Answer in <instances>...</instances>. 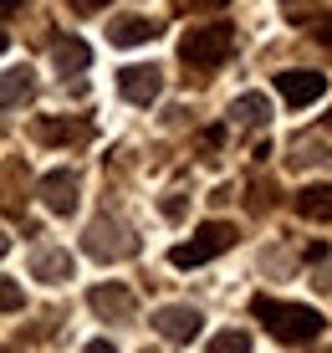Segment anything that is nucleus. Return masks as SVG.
I'll return each mask as SVG.
<instances>
[{
    "mask_svg": "<svg viewBox=\"0 0 332 353\" xmlns=\"http://www.w3.org/2000/svg\"><path fill=\"white\" fill-rule=\"evenodd\" d=\"M251 307H256V318L266 323V333H271L276 343H312V338L322 333V318H317L312 307H302V302H281V297H256Z\"/></svg>",
    "mask_w": 332,
    "mask_h": 353,
    "instance_id": "f257e3e1",
    "label": "nucleus"
},
{
    "mask_svg": "<svg viewBox=\"0 0 332 353\" xmlns=\"http://www.w3.org/2000/svg\"><path fill=\"white\" fill-rule=\"evenodd\" d=\"M240 241V230L230 221H205L200 230H194V241H184V246L169 251V261L179 266V272H189V266H205L210 256H220V251H230Z\"/></svg>",
    "mask_w": 332,
    "mask_h": 353,
    "instance_id": "f03ea898",
    "label": "nucleus"
},
{
    "mask_svg": "<svg viewBox=\"0 0 332 353\" xmlns=\"http://www.w3.org/2000/svg\"><path fill=\"white\" fill-rule=\"evenodd\" d=\"M230 46H236V31L230 26H200V31H189L179 41V57H184V67H194V72H215L230 57Z\"/></svg>",
    "mask_w": 332,
    "mask_h": 353,
    "instance_id": "7ed1b4c3",
    "label": "nucleus"
},
{
    "mask_svg": "<svg viewBox=\"0 0 332 353\" xmlns=\"http://www.w3.org/2000/svg\"><path fill=\"white\" fill-rule=\"evenodd\" d=\"M82 246H87L92 261H128L133 251H138V236H133V225H123L118 215H103V221L87 225Z\"/></svg>",
    "mask_w": 332,
    "mask_h": 353,
    "instance_id": "20e7f679",
    "label": "nucleus"
},
{
    "mask_svg": "<svg viewBox=\"0 0 332 353\" xmlns=\"http://www.w3.org/2000/svg\"><path fill=\"white\" fill-rule=\"evenodd\" d=\"M200 307H184V302H169V307H158L154 318H149V327L164 343H194L200 338Z\"/></svg>",
    "mask_w": 332,
    "mask_h": 353,
    "instance_id": "39448f33",
    "label": "nucleus"
},
{
    "mask_svg": "<svg viewBox=\"0 0 332 353\" xmlns=\"http://www.w3.org/2000/svg\"><path fill=\"white\" fill-rule=\"evenodd\" d=\"M77 194H82V179L72 174V169H52V174L36 179V200H41L52 215H72L77 210Z\"/></svg>",
    "mask_w": 332,
    "mask_h": 353,
    "instance_id": "423d86ee",
    "label": "nucleus"
},
{
    "mask_svg": "<svg viewBox=\"0 0 332 353\" xmlns=\"http://www.w3.org/2000/svg\"><path fill=\"white\" fill-rule=\"evenodd\" d=\"M276 92L287 97V108H312V103H322L327 97V77L322 72H302V67H291V72H276Z\"/></svg>",
    "mask_w": 332,
    "mask_h": 353,
    "instance_id": "0eeeda50",
    "label": "nucleus"
},
{
    "mask_svg": "<svg viewBox=\"0 0 332 353\" xmlns=\"http://www.w3.org/2000/svg\"><path fill=\"white\" fill-rule=\"evenodd\" d=\"M87 307L97 312L103 323H133V312H138V302H133V292L123 282H103L87 292Z\"/></svg>",
    "mask_w": 332,
    "mask_h": 353,
    "instance_id": "6e6552de",
    "label": "nucleus"
},
{
    "mask_svg": "<svg viewBox=\"0 0 332 353\" xmlns=\"http://www.w3.org/2000/svg\"><path fill=\"white\" fill-rule=\"evenodd\" d=\"M118 92L128 97V103L149 108L154 97L164 92V72H158L154 62H138V67H123V72H118Z\"/></svg>",
    "mask_w": 332,
    "mask_h": 353,
    "instance_id": "1a4fd4ad",
    "label": "nucleus"
},
{
    "mask_svg": "<svg viewBox=\"0 0 332 353\" xmlns=\"http://www.w3.org/2000/svg\"><path fill=\"white\" fill-rule=\"evenodd\" d=\"M72 272H77V261H72L67 246H36L31 251V276H36V282L61 287V282H72Z\"/></svg>",
    "mask_w": 332,
    "mask_h": 353,
    "instance_id": "9d476101",
    "label": "nucleus"
},
{
    "mask_svg": "<svg viewBox=\"0 0 332 353\" xmlns=\"http://www.w3.org/2000/svg\"><path fill=\"white\" fill-rule=\"evenodd\" d=\"M31 139H36V143H56V149H61V143H87L92 128L82 123V118H36V123H31Z\"/></svg>",
    "mask_w": 332,
    "mask_h": 353,
    "instance_id": "9b49d317",
    "label": "nucleus"
},
{
    "mask_svg": "<svg viewBox=\"0 0 332 353\" xmlns=\"http://www.w3.org/2000/svg\"><path fill=\"white\" fill-rule=\"evenodd\" d=\"M36 97V77H31V67H10V72H0V108H26Z\"/></svg>",
    "mask_w": 332,
    "mask_h": 353,
    "instance_id": "f8f14e48",
    "label": "nucleus"
},
{
    "mask_svg": "<svg viewBox=\"0 0 332 353\" xmlns=\"http://www.w3.org/2000/svg\"><path fill=\"white\" fill-rule=\"evenodd\" d=\"M154 36H158V26L143 21V16H123V21L107 26V41H113V46H149Z\"/></svg>",
    "mask_w": 332,
    "mask_h": 353,
    "instance_id": "ddd939ff",
    "label": "nucleus"
},
{
    "mask_svg": "<svg viewBox=\"0 0 332 353\" xmlns=\"http://www.w3.org/2000/svg\"><path fill=\"white\" fill-rule=\"evenodd\" d=\"M297 210L307 221H332V185H307L297 194Z\"/></svg>",
    "mask_w": 332,
    "mask_h": 353,
    "instance_id": "4468645a",
    "label": "nucleus"
},
{
    "mask_svg": "<svg viewBox=\"0 0 332 353\" xmlns=\"http://www.w3.org/2000/svg\"><path fill=\"white\" fill-rule=\"evenodd\" d=\"M230 118H236V123H266V118H271V103H266L261 92H240L236 103H230Z\"/></svg>",
    "mask_w": 332,
    "mask_h": 353,
    "instance_id": "2eb2a0df",
    "label": "nucleus"
},
{
    "mask_svg": "<svg viewBox=\"0 0 332 353\" xmlns=\"http://www.w3.org/2000/svg\"><path fill=\"white\" fill-rule=\"evenodd\" d=\"M52 62H56V72H82V67L92 62V52H87L82 41H72V36H67V41L52 46Z\"/></svg>",
    "mask_w": 332,
    "mask_h": 353,
    "instance_id": "dca6fc26",
    "label": "nucleus"
},
{
    "mask_svg": "<svg viewBox=\"0 0 332 353\" xmlns=\"http://www.w3.org/2000/svg\"><path fill=\"white\" fill-rule=\"evenodd\" d=\"M205 353H251V333H240V327H225V333L210 338V348Z\"/></svg>",
    "mask_w": 332,
    "mask_h": 353,
    "instance_id": "f3484780",
    "label": "nucleus"
},
{
    "mask_svg": "<svg viewBox=\"0 0 332 353\" xmlns=\"http://www.w3.org/2000/svg\"><path fill=\"white\" fill-rule=\"evenodd\" d=\"M291 21H302V26L312 31L317 41H327V46H332V10H312V16H302V10H297Z\"/></svg>",
    "mask_w": 332,
    "mask_h": 353,
    "instance_id": "a211bd4d",
    "label": "nucleus"
},
{
    "mask_svg": "<svg viewBox=\"0 0 332 353\" xmlns=\"http://www.w3.org/2000/svg\"><path fill=\"white\" fill-rule=\"evenodd\" d=\"M291 164H297V169H302V164H332V149H327V143H307V139H302Z\"/></svg>",
    "mask_w": 332,
    "mask_h": 353,
    "instance_id": "6ab92c4d",
    "label": "nucleus"
},
{
    "mask_svg": "<svg viewBox=\"0 0 332 353\" xmlns=\"http://www.w3.org/2000/svg\"><path fill=\"white\" fill-rule=\"evenodd\" d=\"M21 302H26V297H21V287L10 282V276H0V312H21Z\"/></svg>",
    "mask_w": 332,
    "mask_h": 353,
    "instance_id": "aec40b11",
    "label": "nucleus"
},
{
    "mask_svg": "<svg viewBox=\"0 0 332 353\" xmlns=\"http://www.w3.org/2000/svg\"><path fill=\"white\" fill-rule=\"evenodd\" d=\"M251 194H256V200H251V210H271V205H276V185H266V179H256Z\"/></svg>",
    "mask_w": 332,
    "mask_h": 353,
    "instance_id": "412c9836",
    "label": "nucleus"
},
{
    "mask_svg": "<svg viewBox=\"0 0 332 353\" xmlns=\"http://www.w3.org/2000/svg\"><path fill=\"white\" fill-rule=\"evenodd\" d=\"M158 210H164V221H184L189 200H184V194H164V205H158Z\"/></svg>",
    "mask_w": 332,
    "mask_h": 353,
    "instance_id": "4be33fe9",
    "label": "nucleus"
},
{
    "mask_svg": "<svg viewBox=\"0 0 332 353\" xmlns=\"http://www.w3.org/2000/svg\"><path fill=\"white\" fill-rule=\"evenodd\" d=\"M77 16H92V10H103V6H113V0H67Z\"/></svg>",
    "mask_w": 332,
    "mask_h": 353,
    "instance_id": "5701e85b",
    "label": "nucleus"
},
{
    "mask_svg": "<svg viewBox=\"0 0 332 353\" xmlns=\"http://www.w3.org/2000/svg\"><path fill=\"white\" fill-rule=\"evenodd\" d=\"M184 10H220V6H230V0H179Z\"/></svg>",
    "mask_w": 332,
    "mask_h": 353,
    "instance_id": "b1692460",
    "label": "nucleus"
},
{
    "mask_svg": "<svg viewBox=\"0 0 332 353\" xmlns=\"http://www.w3.org/2000/svg\"><path fill=\"white\" fill-rule=\"evenodd\" d=\"M312 287H317V292H332V261H327V266H322V272H317V276H312Z\"/></svg>",
    "mask_w": 332,
    "mask_h": 353,
    "instance_id": "393cba45",
    "label": "nucleus"
},
{
    "mask_svg": "<svg viewBox=\"0 0 332 353\" xmlns=\"http://www.w3.org/2000/svg\"><path fill=\"white\" fill-rule=\"evenodd\" d=\"M82 353H118V348H113V343H107V338H92V343H87V348H82Z\"/></svg>",
    "mask_w": 332,
    "mask_h": 353,
    "instance_id": "a878e982",
    "label": "nucleus"
},
{
    "mask_svg": "<svg viewBox=\"0 0 332 353\" xmlns=\"http://www.w3.org/2000/svg\"><path fill=\"white\" fill-rule=\"evenodd\" d=\"M16 10H21V0H0V21H10Z\"/></svg>",
    "mask_w": 332,
    "mask_h": 353,
    "instance_id": "bb28decb",
    "label": "nucleus"
},
{
    "mask_svg": "<svg viewBox=\"0 0 332 353\" xmlns=\"http://www.w3.org/2000/svg\"><path fill=\"white\" fill-rule=\"evenodd\" d=\"M6 251H10V241H6V230H0V256H6Z\"/></svg>",
    "mask_w": 332,
    "mask_h": 353,
    "instance_id": "cd10ccee",
    "label": "nucleus"
},
{
    "mask_svg": "<svg viewBox=\"0 0 332 353\" xmlns=\"http://www.w3.org/2000/svg\"><path fill=\"white\" fill-rule=\"evenodd\" d=\"M6 46H10V36H6V31H0V52H6Z\"/></svg>",
    "mask_w": 332,
    "mask_h": 353,
    "instance_id": "c85d7f7f",
    "label": "nucleus"
},
{
    "mask_svg": "<svg viewBox=\"0 0 332 353\" xmlns=\"http://www.w3.org/2000/svg\"><path fill=\"white\" fill-rule=\"evenodd\" d=\"M322 353H332V343H327V348H322Z\"/></svg>",
    "mask_w": 332,
    "mask_h": 353,
    "instance_id": "c756f323",
    "label": "nucleus"
},
{
    "mask_svg": "<svg viewBox=\"0 0 332 353\" xmlns=\"http://www.w3.org/2000/svg\"><path fill=\"white\" fill-rule=\"evenodd\" d=\"M327 123H332V113H327Z\"/></svg>",
    "mask_w": 332,
    "mask_h": 353,
    "instance_id": "7c9ffc66",
    "label": "nucleus"
}]
</instances>
